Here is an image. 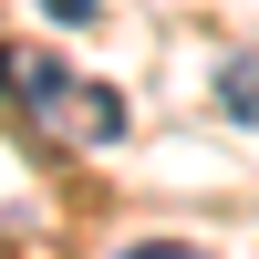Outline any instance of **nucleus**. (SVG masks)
Listing matches in <instances>:
<instances>
[{
  "mask_svg": "<svg viewBox=\"0 0 259 259\" xmlns=\"http://www.w3.org/2000/svg\"><path fill=\"white\" fill-rule=\"evenodd\" d=\"M0 83H11V94L31 104L41 124H52V114H62V94H73V73H62L52 52H0Z\"/></svg>",
  "mask_w": 259,
  "mask_h": 259,
  "instance_id": "1",
  "label": "nucleus"
},
{
  "mask_svg": "<svg viewBox=\"0 0 259 259\" xmlns=\"http://www.w3.org/2000/svg\"><path fill=\"white\" fill-rule=\"evenodd\" d=\"M52 124H73L83 145H114V135H124V104H114V83H73Z\"/></svg>",
  "mask_w": 259,
  "mask_h": 259,
  "instance_id": "2",
  "label": "nucleus"
},
{
  "mask_svg": "<svg viewBox=\"0 0 259 259\" xmlns=\"http://www.w3.org/2000/svg\"><path fill=\"white\" fill-rule=\"evenodd\" d=\"M218 104H228V124H259V52L218 62Z\"/></svg>",
  "mask_w": 259,
  "mask_h": 259,
  "instance_id": "3",
  "label": "nucleus"
},
{
  "mask_svg": "<svg viewBox=\"0 0 259 259\" xmlns=\"http://www.w3.org/2000/svg\"><path fill=\"white\" fill-rule=\"evenodd\" d=\"M114 259H207V249H197V239H124Z\"/></svg>",
  "mask_w": 259,
  "mask_h": 259,
  "instance_id": "4",
  "label": "nucleus"
},
{
  "mask_svg": "<svg viewBox=\"0 0 259 259\" xmlns=\"http://www.w3.org/2000/svg\"><path fill=\"white\" fill-rule=\"evenodd\" d=\"M41 11H52L62 31H94V11H104V0H41Z\"/></svg>",
  "mask_w": 259,
  "mask_h": 259,
  "instance_id": "5",
  "label": "nucleus"
}]
</instances>
